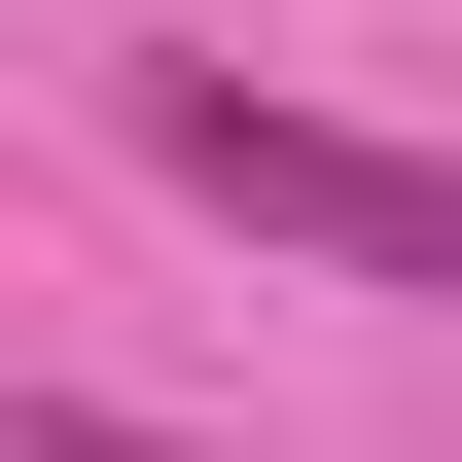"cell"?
<instances>
[{"label":"cell","mask_w":462,"mask_h":462,"mask_svg":"<svg viewBox=\"0 0 462 462\" xmlns=\"http://www.w3.org/2000/svg\"><path fill=\"white\" fill-rule=\"evenodd\" d=\"M143 143L214 178L249 249H320V285H427V320H462V178H427V143H356V107H249V71H143Z\"/></svg>","instance_id":"obj_1"},{"label":"cell","mask_w":462,"mask_h":462,"mask_svg":"<svg viewBox=\"0 0 462 462\" xmlns=\"http://www.w3.org/2000/svg\"><path fill=\"white\" fill-rule=\"evenodd\" d=\"M36 462H214V427H36Z\"/></svg>","instance_id":"obj_2"}]
</instances>
